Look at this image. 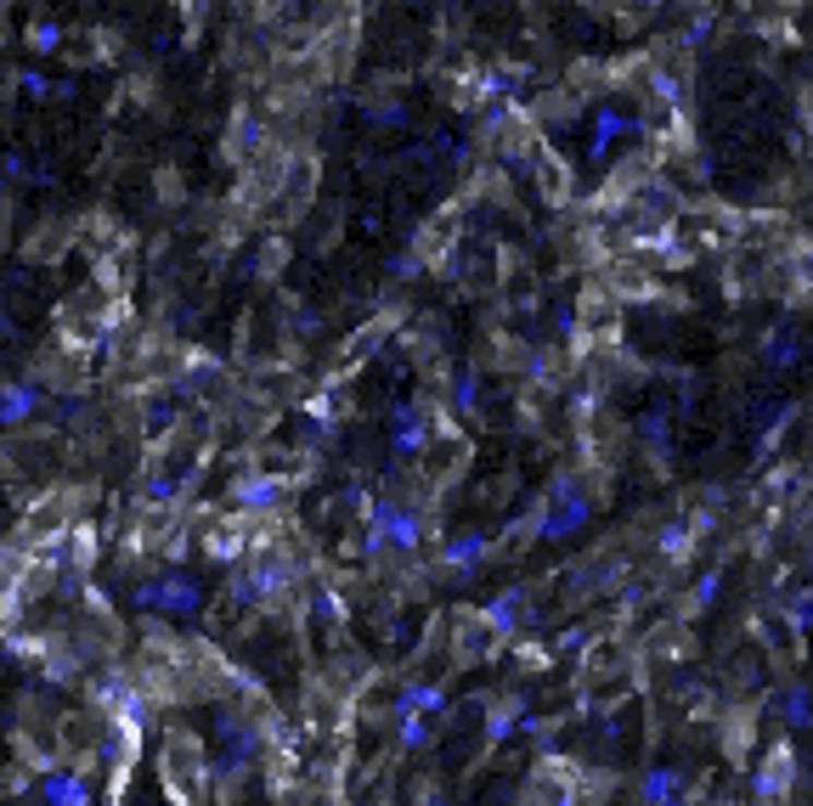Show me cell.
<instances>
[{
    "label": "cell",
    "mask_w": 813,
    "mask_h": 806,
    "mask_svg": "<svg viewBox=\"0 0 813 806\" xmlns=\"http://www.w3.org/2000/svg\"><path fill=\"white\" fill-rule=\"evenodd\" d=\"M158 784H165L170 806H210V750L199 733H165L158 745Z\"/></svg>",
    "instance_id": "6da1fadb"
},
{
    "label": "cell",
    "mask_w": 813,
    "mask_h": 806,
    "mask_svg": "<svg viewBox=\"0 0 813 806\" xmlns=\"http://www.w3.org/2000/svg\"><path fill=\"white\" fill-rule=\"evenodd\" d=\"M204 603V587L181 576V569H158L153 581H142L136 592H130V610H147V615H192Z\"/></svg>",
    "instance_id": "7a4b0ae2"
},
{
    "label": "cell",
    "mask_w": 813,
    "mask_h": 806,
    "mask_svg": "<svg viewBox=\"0 0 813 806\" xmlns=\"http://www.w3.org/2000/svg\"><path fill=\"white\" fill-rule=\"evenodd\" d=\"M498 649H503V631L486 621V610H458V621H452V660L480 665V660H492Z\"/></svg>",
    "instance_id": "3957f363"
},
{
    "label": "cell",
    "mask_w": 813,
    "mask_h": 806,
    "mask_svg": "<svg viewBox=\"0 0 813 806\" xmlns=\"http://www.w3.org/2000/svg\"><path fill=\"white\" fill-rule=\"evenodd\" d=\"M582 801V772L560 756H542L537 772H531V795L526 806H576Z\"/></svg>",
    "instance_id": "277c9868"
},
{
    "label": "cell",
    "mask_w": 813,
    "mask_h": 806,
    "mask_svg": "<svg viewBox=\"0 0 813 806\" xmlns=\"http://www.w3.org/2000/svg\"><path fill=\"white\" fill-rule=\"evenodd\" d=\"M615 327H622V311L605 288H588L576 299V339L582 345H615Z\"/></svg>",
    "instance_id": "5b68a950"
},
{
    "label": "cell",
    "mask_w": 813,
    "mask_h": 806,
    "mask_svg": "<svg viewBox=\"0 0 813 806\" xmlns=\"http://www.w3.org/2000/svg\"><path fill=\"white\" fill-rule=\"evenodd\" d=\"M797 784V750H791V738H774V745L763 750V761L752 767V790L763 801H779Z\"/></svg>",
    "instance_id": "8992f818"
},
{
    "label": "cell",
    "mask_w": 813,
    "mask_h": 806,
    "mask_svg": "<svg viewBox=\"0 0 813 806\" xmlns=\"http://www.w3.org/2000/svg\"><path fill=\"white\" fill-rule=\"evenodd\" d=\"M40 801L46 806H96V790H91L85 772L57 767V772H46V779H40Z\"/></svg>",
    "instance_id": "52a82bcc"
},
{
    "label": "cell",
    "mask_w": 813,
    "mask_h": 806,
    "mask_svg": "<svg viewBox=\"0 0 813 806\" xmlns=\"http://www.w3.org/2000/svg\"><path fill=\"white\" fill-rule=\"evenodd\" d=\"M40 384H28V378H17V384H0V429H23L28 418L40 412Z\"/></svg>",
    "instance_id": "ba28073f"
},
{
    "label": "cell",
    "mask_w": 813,
    "mask_h": 806,
    "mask_svg": "<svg viewBox=\"0 0 813 806\" xmlns=\"http://www.w3.org/2000/svg\"><path fill=\"white\" fill-rule=\"evenodd\" d=\"M531 170H537V181H542V197H548V204L565 209V204H571V164L554 158V153H537Z\"/></svg>",
    "instance_id": "9c48e42d"
},
{
    "label": "cell",
    "mask_w": 813,
    "mask_h": 806,
    "mask_svg": "<svg viewBox=\"0 0 813 806\" xmlns=\"http://www.w3.org/2000/svg\"><path fill=\"white\" fill-rule=\"evenodd\" d=\"M752 745H757V733H752V711H734L724 717V756L734 761V767H745V756H752Z\"/></svg>",
    "instance_id": "30bf717a"
},
{
    "label": "cell",
    "mask_w": 813,
    "mask_h": 806,
    "mask_svg": "<svg viewBox=\"0 0 813 806\" xmlns=\"http://www.w3.org/2000/svg\"><path fill=\"white\" fill-rule=\"evenodd\" d=\"M649 649H656L661 660H690V626H656L649 631Z\"/></svg>",
    "instance_id": "8fae6325"
},
{
    "label": "cell",
    "mask_w": 813,
    "mask_h": 806,
    "mask_svg": "<svg viewBox=\"0 0 813 806\" xmlns=\"http://www.w3.org/2000/svg\"><path fill=\"white\" fill-rule=\"evenodd\" d=\"M480 553H486V542H480V536H458V542H452V548L441 553V564L452 569V576H469V569L480 564Z\"/></svg>",
    "instance_id": "7c38bea8"
},
{
    "label": "cell",
    "mask_w": 813,
    "mask_h": 806,
    "mask_svg": "<svg viewBox=\"0 0 813 806\" xmlns=\"http://www.w3.org/2000/svg\"><path fill=\"white\" fill-rule=\"evenodd\" d=\"M672 790H678V779H672L667 767H661V772H649V779H644V801H649V806H672Z\"/></svg>",
    "instance_id": "4fadbf2b"
},
{
    "label": "cell",
    "mask_w": 813,
    "mask_h": 806,
    "mask_svg": "<svg viewBox=\"0 0 813 806\" xmlns=\"http://www.w3.org/2000/svg\"><path fill=\"white\" fill-rule=\"evenodd\" d=\"M28 46H35V51H57L62 46V23H51V17L28 23Z\"/></svg>",
    "instance_id": "5bb4252c"
},
{
    "label": "cell",
    "mask_w": 813,
    "mask_h": 806,
    "mask_svg": "<svg viewBox=\"0 0 813 806\" xmlns=\"http://www.w3.org/2000/svg\"><path fill=\"white\" fill-rule=\"evenodd\" d=\"M514 660L526 665V671H542V665H548V649H542V643H519V649H514Z\"/></svg>",
    "instance_id": "9a60e30c"
},
{
    "label": "cell",
    "mask_w": 813,
    "mask_h": 806,
    "mask_svg": "<svg viewBox=\"0 0 813 806\" xmlns=\"http://www.w3.org/2000/svg\"><path fill=\"white\" fill-rule=\"evenodd\" d=\"M17 85H23V96H46V91H51V80H46L40 69H23V74H17Z\"/></svg>",
    "instance_id": "2e32d148"
}]
</instances>
